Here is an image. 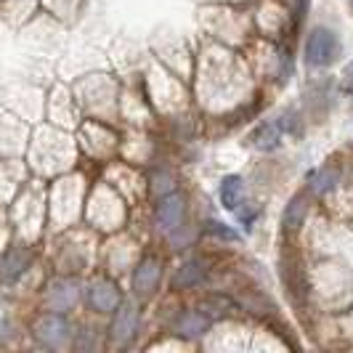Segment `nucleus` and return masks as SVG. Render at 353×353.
I'll use <instances>...</instances> for the list:
<instances>
[{
    "label": "nucleus",
    "mask_w": 353,
    "mask_h": 353,
    "mask_svg": "<svg viewBox=\"0 0 353 353\" xmlns=\"http://www.w3.org/2000/svg\"><path fill=\"white\" fill-rule=\"evenodd\" d=\"M202 276H205V268L196 263V261H186V263L176 271L173 287H176V290H181V287H194V284L202 282Z\"/></svg>",
    "instance_id": "9"
},
{
    "label": "nucleus",
    "mask_w": 353,
    "mask_h": 353,
    "mask_svg": "<svg viewBox=\"0 0 353 353\" xmlns=\"http://www.w3.org/2000/svg\"><path fill=\"white\" fill-rule=\"evenodd\" d=\"M205 330H208V319L199 316V314L186 311V314H181V316L176 319V332H181V335L196 337V335H202Z\"/></svg>",
    "instance_id": "10"
},
{
    "label": "nucleus",
    "mask_w": 353,
    "mask_h": 353,
    "mask_svg": "<svg viewBox=\"0 0 353 353\" xmlns=\"http://www.w3.org/2000/svg\"><path fill=\"white\" fill-rule=\"evenodd\" d=\"M208 231H210V234H215V236H221V239H231V242L236 239V231H231L229 226H223V223H215V221H212V223H208Z\"/></svg>",
    "instance_id": "16"
},
{
    "label": "nucleus",
    "mask_w": 353,
    "mask_h": 353,
    "mask_svg": "<svg viewBox=\"0 0 353 353\" xmlns=\"http://www.w3.org/2000/svg\"><path fill=\"white\" fill-rule=\"evenodd\" d=\"M279 136H282V128L276 123H263L255 133H252V143L258 146V149H263V152H268V149H274L276 143H279Z\"/></svg>",
    "instance_id": "11"
},
{
    "label": "nucleus",
    "mask_w": 353,
    "mask_h": 353,
    "mask_svg": "<svg viewBox=\"0 0 353 353\" xmlns=\"http://www.w3.org/2000/svg\"><path fill=\"white\" fill-rule=\"evenodd\" d=\"M136 327H139V311L133 303H123V308L117 311L114 324H112V340L114 343H128L130 337L136 335Z\"/></svg>",
    "instance_id": "4"
},
{
    "label": "nucleus",
    "mask_w": 353,
    "mask_h": 353,
    "mask_svg": "<svg viewBox=\"0 0 353 353\" xmlns=\"http://www.w3.org/2000/svg\"><path fill=\"white\" fill-rule=\"evenodd\" d=\"M239 194H242V178L239 176L223 178V183H221V202H223V208L234 210L239 205Z\"/></svg>",
    "instance_id": "12"
},
{
    "label": "nucleus",
    "mask_w": 353,
    "mask_h": 353,
    "mask_svg": "<svg viewBox=\"0 0 353 353\" xmlns=\"http://www.w3.org/2000/svg\"><path fill=\"white\" fill-rule=\"evenodd\" d=\"M284 282H287V292H292L298 301H303V292H305V282H303V276L298 274V268H290V274L284 271Z\"/></svg>",
    "instance_id": "15"
},
{
    "label": "nucleus",
    "mask_w": 353,
    "mask_h": 353,
    "mask_svg": "<svg viewBox=\"0 0 353 353\" xmlns=\"http://www.w3.org/2000/svg\"><path fill=\"white\" fill-rule=\"evenodd\" d=\"M337 178H340V173L335 168H319L308 176V186L314 194H327L337 186Z\"/></svg>",
    "instance_id": "8"
},
{
    "label": "nucleus",
    "mask_w": 353,
    "mask_h": 353,
    "mask_svg": "<svg viewBox=\"0 0 353 353\" xmlns=\"http://www.w3.org/2000/svg\"><path fill=\"white\" fill-rule=\"evenodd\" d=\"M74 298H77V292L72 290L70 282H56L51 290V303L56 305V308H67V305H72L74 303Z\"/></svg>",
    "instance_id": "14"
},
{
    "label": "nucleus",
    "mask_w": 353,
    "mask_h": 353,
    "mask_svg": "<svg viewBox=\"0 0 353 353\" xmlns=\"http://www.w3.org/2000/svg\"><path fill=\"white\" fill-rule=\"evenodd\" d=\"M35 337L43 345H61L67 340V321L56 314L43 316L35 324Z\"/></svg>",
    "instance_id": "2"
},
{
    "label": "nucleus",
    "mask_w": 353,
    "mask_h": 353,
    "mask_svg": "<svg viewBox=\"0 0 353 353\" xmlns=\"http://www.w3.org/2000/svg\"><path fill=\"white\" fill-rule=\"evenodd\" d=\"M305 210H308L305 199H303V196H295V199L287 205V210H284V229L287 231L301 229L303 218H305Z\"/></svg>",
    "instance_id": "13"
},
{
    "label": "nucleus",
    "mask_w": 353,
    "mask_h": 353,
    "mask_svg": "<svg viewBox=\"0 0 353 353\" xmlns=\"http://www.w3.org/2000/svg\"><path fill=\"white\" fill-rule=\"evenodd\" d=\"M157 279H159V263L154 258H146V261L139 263L136 274H133V290H136L139 295H149V292L154 290Z\"/></svg>",
    "instance_id": "6"
},
{
    "label": "nucleus",
    "mask_w": 353,
    "mask_h": 353,
    "mask_svg": "<svg viewBox=\"0 0 353 353\" xmlns=\"http://www.w3.org/2000/svg\"><path fill=\"white\" fill-rule=\"evenodd\" d=\"M337 51H340L337 37L330 30H324V27L314 30L308 35V40H305V59H308L311 67H327V64H332Z\"/></svg>",
    "instance_id": "1"
},
{
    "label": "nucleus",
    "mask_w": 353,
    "mask_h": 353,
    "mask_svg": "<svg viewBox=\"0 0 353 353\" xmlns=\"http://www.w3.org/2000/svg\"><path fill=\"white\" fill-rule=\"evenodd\" d=\"M183 218V196L181 194H168L159 199L157 205V223L159 229L165 231H173L181 223Z\"/></svg>",
    "instance_id": "5"
},
{
    "label": "nucleus",
    "mask_w": 353,
    "mask_h": 353,
    "mask_svg": "<svg viewBox=\"0 0 353 353\" xmlns=\"http://www.w3.org/2000/svg\"><path fill=\"white\" fill-rule=\"evenodd\" d=\"M27 263H30V252L24 248L8 250V255L3 258V271H0V276H3L6 282H11V279H17L19 274L27 268Z\"/></svg>",
    "instance_id": "7"
},
{
    "label": "nucleus",
    "mask_w": 353,
    "mask_h": 353,
    "mask_svg": "<svg viewBox=\"0 0 353 353\" xmlns=\"http://www.w3.org/2000/svg\"><path fill=\"white\" fill-rule=\"evenodd\" d=\"M343 88H345V93H353V61L348 64L345 74H343Z\"/></svg>",
    "instance_id": "17"
},
{
    "label": "nucleus",
    "mask_w": 353,
    "mask_h": 353,
    "mask_svg": "<svg viewBox=\"0 0 353 353\" xmlns=\"http://www.w3.org/2000/svg\"><path fill=\"white\" fill-rule=\"evenodd\" d=\"M88 301L96 311H117L120 308V292H117V287L112 282L99 279V282L90 284Z\"/></svg>",
    "instance_id": "3"
}]
</instances>
